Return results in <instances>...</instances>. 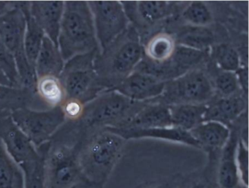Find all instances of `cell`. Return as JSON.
<instances>
[{
  "mask_svg": "<svg viewBox=\"0 0 249 188\" xmlns=\"http://www.w3.org/2000/svg\"><path fill=\"white\" fill-rule=\"evenodd\" d=\"M85 134L78 122L65 121L46 143L47 188H91L79 163L80 149Z\"/></svg>",
  "mask_w": 249,
  "mask_h": 188,
  "instance_id": "1",
  "label": "cell"
},
{
  "mask_svg": "<svg viewBox=\"0 0 249 188\" xmlns=\"http://www.w3.org/2000/svg\"><path fill=\"white\" fill-rule=\"evenodd\" d=\"M126 141L106 128L88 130L79 151V163L91 188H103L122 158Z\"/></svg>",
  "mask_w": 249,
  "mask_h": 188,
  "instance_id": "2",
  "label": "cell"
},
{
  "mask_svg": "<svg viewBox=\"0 0 249 188\" xmlns=\"http://www.w3.org/2000/svg\"><path fill=\"white\" fill-rule=\"evenodd\" d=\"M143 56V46L136 29L128 28L94 59V70L105 90H113L135 71Z\"/></svg>",
  "mask_w": 249,
  "mask_h": 188,
  "instance_id": "3",
  "label": "cell"
},
{
  "mask_svg": "<svg viewBox=\"0 0 249 188\" xmlns=\"http://www.w3.org/2000/svg\"><path fill=\"white\" fill-rule=\"evenodd\" d=\"M58 47L65 62L77 55L100 51L88 2H65Z\"/></svg>",
  "mask_w": 249,
  "mask_h": 188,
  "instance_id": "4",
  "label": "cell"
},
{
  "mask_svg": "<svg viewBox=\"0 0 249 188\" xmlns=\"http://www.w3.org/2000/svg\"><path fill=\"white\" fill-rule=\"evenodd\" d=\"M145 103L133 101L116 90H105L85 104L84 114L78 122L86 131L124 128Z\"/></svg>",
  "mask_w": 249,
  "mask_h": 188,
  "instance_id": "5",
  "label": "cell"
},
{
  "mask_svg": "<svg viewBox=\"0 0 249 188\" xmlns=\"http://www.w3.org/2000/svg\"><path fill=\"white\" fill-rule=\"evenodd\" d=\"M99 52L77 55L65 62L59 78L66 98L75 99L87 104L105 91L94 70V59Z\"/></svg>",
  "mask_w": 249,
  "mask_h": 188,
  "instance_id": "6",
  "label": "cell"
},
{
  "mask_svg": "<svg viewBox=\"0 0 249 188\" xmlns=\"http://www.w3.org/2000/svg\"><path fill=\"white\" fill-rule=\"evenodd\" d=\"M12 5L11 9L0 16V37L15 59L21 85L33 89L37 81V75L24 51L26 17L15 2H12Z\"/></svg>",
  "mask_w": 249,
  "mask_h": 188,
  "instance_id": "7",
  "label": "cell"
},
{
  "mask_svg": "<svg viewBox=\"0 0 249 188\" xmlns=\"http://www.w3.org/2000/svg\"><path fill=\"white\" fill-rule=\"evenodd\" d=\"M215 96L212 82L206 71L203 68H198L166 81L162 94L148 103L166 106L208 104Z\"/></svg>",
  "mask_w": 249,
  "mask_h": 188,
  "instance_id": "8",
  "label": "cell"
},
{
  "mask_svg": "<svg viewBox=\"0 0 249 188\" xmlns=\"http://www.w3.org/2000/svg\"><path fill=\"white\" fill-rule=\"evenodd\" d=\"M11 117L36 148L50 141L65 122L59 106L46 111L33 110L30 108L18 109L11 113Z\"/></svg>",
  "mask_w": 249,
  "mask_h": 188,
  "instance_id": "9",
  "label": "cell"
},
{
  "mask_svg": "<svg viewBox=\"0 0 249 188\" xmlns=\"http://www.w3.org/2000/svg\"><path fill=\"white\" fill-rule=\"evenodd\" d=\"M88 3L101 52L128 28L129 21L119 1H89Z\"/></svg>",
  "mask_w": 249,
  "mask_h": 188,
  "instance_id": "10",
  "label": "cell"
},
{
  "mask_svg": "<svg viewBox=\"0 0 249 188\" xmlns=\"http://www.w3.org/2000/svg\"><path fill=\"white\" fill-rule=\"evenodd\" d=\"M0 138L8 154L21 169L37 163L44 157V144L36 148L11 116L0 121Z\"/></svg>",
  "mask_w": 249,
  "mask_h": 188,
  "instance_id": "11",
  "label": "cell"
},
{
  "mask_svg": "<svg viewBox=\"0 0 249 188\" xmlns=\"http://www.w3.org/2000/svg\"><path fill=\"white\" fill-rule=\"evenodd\" d=\"M121 3L132 26L145 29L157 25L173 15L178 4L165 1H122Z\"/></svg>",
  "mask_w": 249,
  "mask_h": 188,
  "instance_id": "12",
  "label": "cell"
},
{
  "mask_svg": "<svg viewBox=\"0 0 249 188\" xmlns=\"http://www.w3.org/2000/svg\"><path fill=\"white\" fill-rule=\"evenodd\" d=\"M165 81L144 73L134 71L113 90L135 102L148 103L164 91Z\"/></svg>",
  "mask_w": 249,
  "mask_h": 188,
  "instance_id": "13",
  "label": "cell"
},
{
  "mask_svg": "<svg viewBox=\"0 0 249 188\" xmlns=\"http://www.w3.org/2000/svg\"><path fill=\"white\" fill-rule=\"evenodd\" d=\"M238 125L233 123L230 127V136L226 145L221 150L217 166V182L218 188H237L240 185L237 166L236 151L240 139L241 122ZM242 123V125H243Z\"/></svg>",
  "mask_w": 249,
  "mask_h": 188,
  "instance_id": "14",
  "label": "cell"
},
{
  "mask_svg": "<svg viewBox=\"0 0 249 188\" xmlns=\"http://www.w3.org/2000/svg\"><path fill=\"white\" fill-rule=\"evenodd\" d=\"M192 136L208 154V160H218L221 150L230 136V128L216 122H203L189 131Z\"/></svg>",
  "mask_w": 249,
  "mask_h": 188,
  "instance_id": "15",
  "label": "cell"
},
{
  "mask_svg": "<svg viewBox=\"0 0 249 188\" xmlns=\"http://www.w3.org/2000/svg\"><path fill=\"white\" fill-rule=\"evenodd\" d=\"M65 2L63 1H33L30 11L39 27L58 46V38L63 17Z\"/></svg>",
  "mask_w": 249,
  "mask_h": 188,
  "instance_id": "16",
  "label": "cell"
},
{
  "mask_svg": "<svg viewBox=\"0 0 249 188\" xmlns=\"http://www.w3.org/2000/svg\"><path fill=\"white\" fill-rule=\"evenodd\" d=\"M247 97L243 94L230 97H214L207 104L203 122H216L230 128L247 110Z\"/></svg>",
  "mask_w": 249,
  "mask_h": 188,
  "instance_id": "17",
  "label": "cell"
},
{
  "mask_svg": "<svg viewBox=\"0 0 249 188\" xmlns=\"http://www.w3.org/2000/svg\"><path fill=\"white\" fill-rule=\"evenodd\" d=\"M111 132L120 135L126 141L138 138H156L165 140L171 142L186 144L195 148L199 149L197 142L192 136L190 132L180 128H106Z\"/></svg>",
  "mask_w": 249,
  "mask_h": 188,
  "instance_id": "18",
  "label": "cell"
},
{
  "mask_svg": "<svg viewBox=\"0 0 249 188\" xmlns=\"http://www.w3.org/2000/svg\"><path fill=\"white\" fill-rule=\"evenodd\" d=\"M170 127H172V122L168 106L161 103H146L122 128L148 129Z\"/></svg>",
  "mask_w": 249,
  "mask_h": 188,
  "instance_id": "19",
  "label": "cell"
},
{
  "mask_svg": "<svg viewBox=\"0 0 249 188\" xmlns=\"http://www.w3.org/2000/svg\"><path fill=\"white\" fill-rule=\"evenodd\" d=\"M65 63L59 47L49 38L45 36L35 66L37 78L59 77Z\"/></svg>",
  "mask_w": 249,
  "mask_h": 188,
  "instance_id": "20",
  "label": "cell"
},
{
  "mask_svg": "<svg viewBox=\"0 0 249 188\" xmlns=\"http://www.w3.org/2000/svg\"><path fill=\"white\" fill-rule=\"evenodd\" d=\"M15 4L24 13L26 17V31L24 36V51L30 65L35 68L37 56L43 44L44 32L39 27L30 14V2L19 1ZM36 69V68H35Z\"/></svg>",
  "mask_w": 249,
  "mask_h": 188,
  "instance_id": "21",
  "label": "cell"
},
{
  "mask_svg": "<svg viewBox=\"0 0 249 188\" xmlns=\"http://www.w3.org/2000/svg\"><path fill=\"white\" fill-rule=\"evenodd\" d=\"M177 45L173 35L160 32L151 36L145 43L143 56L154 63H164L173 57Z\"/></svg>",
  "mask_w": 249,
  "mask_h": 188,
  "instance_id": "22",
  "label": "cell"
},
{
  "mask_svg": "<svg viewBox=\"0 0 249 188\" xmlns=\"http://www.w3.org/2000/svg\"><path fill=\"white\" fill-rule=\"evenodd\" d=\"M168 107L172 127L189 132L203 122L207 104H178Z\"/></svg>",
  "mask_w": 249,
  "mask_h": 188,
  "instance_id": "23",
  "label": "cell"
},
{
  "mask_svg": "<svg viewBox=\"0 0 249 188\" xmlns=\"http://www.w3.org/2000/svg\"><path fill=\"white\" fill-rule=\"evenodd\" d=\"M215 38L212 30L207 27L189 26L182 29L175 38L178 44L207 52L215 44Z\"/></svg>",
  "mask_w": 249,
  "mask_h": 188,
  "instance_id": "24",
  "label": "cell"
},
{
  "mask_svg": "<svg viewBox=\"0 0 249 188\" xmlns=\"http://www.w3.org/2000/svg\"><path fill=\"white\" fill-rule=\"evenodd\" d=\"M218 161L208 160L200 170L180 176L176 188H218L217 166Z\"/></svg>",
  "mask_w": 249,
  "mask_h": 188,
  "instance_id": "25",
  "label": "cell"
},
{
  "mask_svg": "<svg viewBox=\"0 0 249 188\" xmlns=\"http://www.w3.org/2000/svg\"><path fill=\"white\" fill-rule=\"evenodd\" d=\"M0 188H24V173L0 138Z\"/></svg>",
  "mask_w": 249,
  "mask_h": 188,
  "instance_id": "26",
  "label": "cell"
},
{
  "mask_svg": "<svg viewBox=\"0 0 249 188\" xmlns=\"http://www.w3.org/2000/svg\"><path fill=\"white\" fill-rule=\"evenodd\" d=\"M209 56L221 71L235 73L243 66L238 51L230 43L214 44L210 49Z\"/></svg>",
  "mask_w": 249,
  "mask_h": 188,
  "instance_id": "27",
  "label": "cell"
},
{
  "mask_svg": "<svg viewBox=\"0 0 249 188\" xmlns=\"http://www.w3.org/2000/svg\"><path fill=\"white\" fill-rule=\"evenodd\" d=\"M36 95L23 88L0 85V112L12 113L30 108Z\"/></svg>",
  "mask_w": 249,
  "mask_h": 188,
  "instance_id": "28",
  "label": "cell"
},
{
  "mask_svg": "<svg viewBox=\"0 0 249 188\" xmlns=\"http://www.w3.org/2000/svg\"><path fill=\"white\" fill-rule=\"evenodd\" d=\"M36 90V94L52 108L60 106L66 98L59 77L44 76L37 78Z\"/></svg>",
  "mask_w": 249,
  "mask_h": 188,
  "instance_id": "29",
  "label": "cell"
},
{
  "mask_svg": "<svg viewBox=\"0 0 249 188\" xmlns=\"http://www.w3.org/2000/svg\"><path fill=\"white\" fill-rule=\"evenodd\" d=\"M215 72L216 73L214 74H207L211 78L216 97H230L238 94L243 95L235 73L221 71L216 66Z\"/></svg>",
  "mask_w": 249,
  "mask_h": 188,
  "instance_id": "30",
  "label": "cell"
},
{
  "mask_svg": "<svg viewBox=\"0 0 249 188\" xmlns=\"http://www.w3.org/2000/svg\"><path fill=\"white\" fill-rule=\"evenodd\" d=\"M182 19L189 26L205 27L213 22V16L205 2H188L181 14Z\"/></svg>",
  "mask_w": 249,
  "mask_h": 188,
  "instance_id": "31",
  "label": "cell"
},
{
  "mask_svg": "<svg viewBox=\"0 0 249 188\" xmlns=\"http://www.w3.org/2000/svg\"><path fill=\"white\" fill-rule=\"evenodd\" d=\"M45 144V154H46ZM44 157L40 161L21 169L24 173V188H47Z\"/></svg>",
  "mask_w": 249,
  "mask_h": 188,
  "instance_id": "32",
  "label": "cell"
},
{
  "mask_svg": "<svg viewBox=\"0 0 249 188\" xmlns=\"http://www.w3.org/2000/svg\"><path fill=\"white\" fill-rule=\"evenodd\" d=\"M0 68L8 76L13 87L21 88L15 59L2 41L1 37H0Z\"/></svg>",
  "mask_w": 249,
  "mask_h": 188,
  "instance_id": "33",
  "label": "cell"
},
{
  "mask_svg": "<svg viewBox=\"0 0 249 188\" xmlns=\"http://www.w3.org/2000/svg\"><path fill=\"white\" fill-rule=\"evenodd\" d=\"M236 166L240 185L249 188V149L240 139L236 151Z\"/></svg>",
  "mask_w": 249,
  "mask_h": 188,
  "instance_id": "34",
  "label": "cell"
},
{
  "mask_svg": "<svg viewBox=\"0 0 249 188\" xmlns=\"http://www.w3.org/2000/svg\"><path fill=\"white\" fill-rule=\"evenodd\" d=\"M59 107L63 112L65 121L78 122L84 114L85 104L75 99L65 98Z\"/></svg>",
  "mask_w": 249,
  "mask_h": 188,
  "instance_id": "35",
  "label": "cell"
},
{
  "mask_svg": "<svg viewBox=\"0 0 249 188\" xmlns=\"http://www.w3.org/2000/svg\"><path fill=\"white\" fill-rule=\"evenodd\" d=\"M181 174L171 175L155 181L146 182L138 188H176Z\"/></svg>",
  "mask_w": 249,
  "mask_h": 188,
  "instance_id": "36",
  "label": "cell"
},
{
  "mask_svg": "<svg viewBox=\"0 0 249 188\" xmlns=\"http://www.w3.org/2000/svg\"><path fill=\"white\" fill-rule=\"evenodd\" d=\"M240 90L243 95L248 97V86H249V73L247 65H243L235 72Z\"/></svg>",
  "mask_w": 249,
  "mask_h": 188,
  "instance_id": "37",
  "label": "cell"
},
{
  "mask_svg": "<svg viewBox=\"0 0 249 188\" xmlns=\"http://www.w3.org/2000/svg\"><path fill=\"white\" fill-rule=\"evenodd\" d=\"M0 85L8 86V87H13L10 80L8 79V76L5 75L1 68H0Z\"/></svg>",
  "mask_w": 249,
  "mask_h": 188,
  "instance_id": "38",
  "label": "cell"
},
{
  "mask_svg": "<svg viewBox=\"0 0 249 188\" xmlns=\"http://www.w3.org/2000/svg\"><path fill=\"white\" fill-rule=\"evenodd\" d=\"M12 2H5V1H0V16L5 14V12L12 8Z\"/></svg>",
  "mask_w": 249,
  "mask_h": 188,
  "instance_id": "39",
  "label": "cell"
},
{
  "mask_svg": "<svg viewBox=\"0 0 249 188\" xmlns=\"http://www.w3.org/2000/svg\"><path fill=\"white\" fill-rule=\"evenodd\" d=\"M10 112H0V121L2 119H5V118L8 117V116H11Z\"/></svg>",
  "mask_w": 249,
  "mask_h": 188,
  "instance_id": "40",
  "label": "cell"
},
{
  "mask_svg": "<svg viewBox=\"0 0 249 188\" xmlns=\"http://www.w3.org/2000/svg\"><path fill=\"white\" fill-rule=\"evenodd\" d=\"M237 188H244V187L241 186V185H239V187Z\"/></svg>",
  "mask_w": 249,
  "mask_h": 188,
  "instance_id": "41",
  "label": "cell"
}]
</instances>
